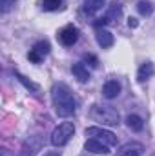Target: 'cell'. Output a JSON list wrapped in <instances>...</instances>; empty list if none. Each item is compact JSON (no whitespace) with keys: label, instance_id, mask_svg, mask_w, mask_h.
Masks as SVG:
<instances>
[{"label":"cell","instance_id":"cell-1","mask_svg":"<svg viewBox=\"0 0 155 156\" xmlns=\"http://www.w3.org/2000/svg\"><path fill=\"white\" fill-rule=\"evenodd\" d=\"M51 102H53V107H55L57 116H60V118L73 116L75 111H77V104H75L73 93L62 82H59V83H55L51 87Z\"/></svg>","mask_w":155,"mask_h":156},{"label":"cell","instance_id":"cell-2","mask_svg":"<svg viewBox=\"0 0 155 156\" xmlns=\"http://www.w3.org/2000/svg\"><path fill=\"white\" fill-rule=\"evenodd\" d=\"M91 118H93L95 122H99V123H102V125H110V127L119 125V122H120L119 113H117L113 107H110V105H93V109H91Z\"/></svg>","mask_w":155,"mask_h":156},{"label":"cell","instance_id":"cell-3","mask_svg":"<svg viewBox=\"0 0 155 156\" xmlns=\"http://www.w3.org/2000/svg\"><path fill=\"white\" fill-rule=\"evenodd\" d=\"M73 133H75V125L71 122H64V123H60L59 127L53 129V133H51V144L55 147H62V145H66L71 140Z\"/></svg>","mask_w":155,"mask_h":156},{"label":"cell","instance_id":"cell-4","mask_svg":"<svg viewBox=\"0 0 155 156\" xmlns=\"http://www.w3.org/2000/svg\"><path fill=\"white\" fill-rule=\"evenodd\" d=\"M86 136H89V138H95V140H99V142H102V144H106V145H115L117 144V136L112 133V131H108V129H102V127H88L86 129Z\"/></svg>","mask_w":155,"mask_h":156},{"label":"cell","instance_id":"cell-5","mask_svg":"<svg viewBox=\"0 0 155 156\" xmlns=\"http://www.w3.org/2000/svg\"><path fill=\"white\" fill-rule=\"evenodd\" d=\"M59 40H60V44L66 45V47L73 45V44L78 40V29L75 27V26H66L64 29H60V33H59Z\"/></svg>","mask_w":155,"mask_h":156},{"label":"cell","instance_id":"cell-6","mask_svg":"<svg viewBox=\"0 0 155 156\" xmlns=\"http://www.w3.org/2000/svg\"><path fill=\"white\" fill-rule=\"evenodd\" d=\"M142 153H144V145L139 144V142H126L117 151L119 156H141Z\"/></svg>","mask_w":155,"mask_h":156},{"label":"cell","instance_id":"cell-7","mask_svg":"<svg viewBox=\"0 0 155 156\" xmlns=\"http://www.w3.org/2000/svg\"><path fill=\"white\" fill-rule=\"evenodd\" d=\"M84 149L91 154H110V145L95 140V138H89L86 144H84Z\"/></svg>","mask_w":155,"mask_h":156},{"label":"cell","instance_id":"cell-8","mask_svg":"<svg viewBox=\"0 0 155 156\" xmlns=\"http://www.w3.org/2000/svg\"><path fill=\"white\" fill-rule=\"evenodd\" d=\"M95 38H97V44H99L102 49L113 45V35H112L108 29H100V27H97V31H95Z\"/></svg>","mask_w":155,"mask_h":156},{"label":"cell","instance_id":"cell-9","mask_svg":"<svg viewBox=\"0 0 155 156\" xmlns=\"http://www.w3.org/2000/svg\"><path fill=\"white\" fill-rule=\"evenodd\" d=\"M119 93H120V83H119L117 80H110V82H106L104 87H102V94H104V98H108V100L117 98Z\"/></svg>","mask_w":155,"mask_h":156},{"label":"cell","instance_id":"cell-10","mask_svg":"<svg viewBox=\"0 0 155 156\" xmlns=\"http://www.w3.org/2000/svg\"><path fill=\"white\" fill-rule=\"evenodd\" d=\"M155 73V66L152 62H146V64H142L141 67H139V71H137V80L139 82H146L148 78H152Z\"/></svg>","mask_w":155,"mask_h":156},{"label":"cell","instance_id":"cell-11","mask_svg":"<svg viewBox=\"0 0 155 156\" xmlns=\"http://www.w3.org/2000/svg\"><path fill=\"white\" fill-rule=\"evenodd\" d=\"M126 125H128L131 131L139 133V131H142V127H144V122H142V118L137 116V115H128V116H126Z\"/></svg>","mask_w":155,"mask_h":156},{"label":"cell","instance_id":"cell-12","mask_svg":"<svg viewBox=\"0 0 155 156\" xmlns=\"http://www.w3.org/2000/svg\"><path fill=\"white\" fill-rule=\"evenodd\" d=\"M71 73L77 76L78 82H88V80H89V73H88V69H86L82 64H75V66L71 67Z\"/></svg>","mask_w":155,"mask_h":156},{"label":"cell","instance_id":"cell-13","mask_svg":"<svg viewBox=\"0 0 155 156\" xmlns=\"http://www.w3.org/2000/svg\"><path fill=\"white\" fill-rule=\"evenodd\" d=\"M15 76H17V80H18V82H20V83H22V85L28 89V91H33V93H35V91H39V85H37L35 82L28 80V78L24 76L22 73H18V71H17V73H15Z\"/></svg>","mask_w":155,"mask_h":156},{"label":"cell","instance_id":"cell-14","mask_svg":"<svg viewBox=\"0 0 155 156\" xmlns=\"http://www.w3.org/2000/svg\"><path fill=\"white\" fill-rule=\"evenodd\" d=\"M137 11H139L142 16H150V15H152V11H153V7H152V4H150V2L141 0V2L137 4Z\"/></svg>","mask_w":155,"mask_h":156},{"label":"cell","instance_id":"cell-15","mask_svg":"<svg viewBox=\"0 0 155 156\" xmlns=\"http://www.w3.org/2000/svg\"><path fill=\"white\" fill-rule=\"evenodd\" d=\"M62 0H42V9L44 11H57L60 9Z\"/></svg>","mask_w":155,"mask_h":156},{"label":"cell","instance_id":"cell-16","mask_svg":"<svg viewBox=\"0 0 155 156\" xmlns=\"http://www.w3.org/2000/svg\"><path fill=\"white\" fill-rule=\"evenodd\" d=\"M33 51H35V53H39L40 56L44 58V56L49 53V44H47V42H37V44L33 45Z\"/></svg>","mask_w":155,"mask_h":156},{"label":"cell","instance_id":"cell-17","mask_svg":"<svg viewBox=\"0 0 155 156\" xmlns=\"http://www.w3.org/2000/svg\"><path fill=\"white\" fill-rule=\"evenodd\" d=\"M84 2H86V9H88L89 13H93V11L100 9V7L104 5L106 0H84Z\"/></svg>","mask_w":155,"mask_h":156},{"label":"cell","instance_id":"cell-18","mask_svg":"<svg viewBox=\"0 0 155 156\" xmlns=\"http://www.w3.org/2000/svg\"><path fill=\"white\" fill-rule=\"evenodd\" d=\"M119 15H120V5L115 2V4H112V7H110V11H108L106 18H108V22H110V20H113L115 16H119Z\"/></svg>","mask_w":155,"mask_h":156},{"label":"cell","instance_id":"cell-19","mask_svg":"<svg viewBox=\"0 0 155 156\" xmlns=\"http://www.w3.org/2000/svg\"><path fill=\"white\" fill-rule=\"evenodd\" d=\"M28 58H29V60H31V62H33V64H40V62H42V60H44V58H42V56H40L39 53H35V51H33V49H31V51H29V55H28Z\"/></svg>","mask_w":155,"mask_h":156},{"label":"cell","instance_id":"cell-20","mask_svg":"<svg viewBox=\"0 0 155 156\" xmlns=\"http://www.w3.org/2000/svg\"><path fill=\"white\" fill-rule=\"evenodd\" d=\"M2 13H7V9H9V5H11V0H2Z\"/></svg>","mask_w":155,"mask_h":156},{"label":"cell","instance_id":"cell-21","mask_svg":"<svg viewBox=\"0 0 155 156\" xmlns=\"http://www.w3.org/2000/svg\"><path fill=\"white\" fill-rule=\"evenodd\" d=\"M128 26H130V27H137V26H139L137 18H128Z\"/></svg>","mask_w":155,"mask_h":156},{"label":"cell","instance_id":"cell-22","mask_svg":"<svg viewBox=\"0 0 155 156\" xmlns=\"http://www.w3.org/2000/svg\"><path fill=\"white\" fill-rule=\"evenodd\" d=\"M44 156H60V154H59V153H46Z\"/></svg>","mask_w":155,"mask_h":156}]
</instances>
